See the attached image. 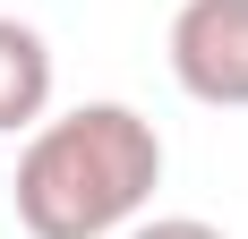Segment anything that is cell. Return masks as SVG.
<instances>
[{"label":"cell","instance_id":"obj_1","mask_svg":"<svg viewBox=\"0 0 248 239\" xmlns=\"http://www.w3.org/2000/svg\"><path fill=\"white\" fill-rule=\"evenodd\" d=\"M163 188V137L137 103H77L17 154L26 239H120Z\"/></svg>","mask_w":248,"mask_h":239},{"label":"cell","instance_id":"obj_2","mask_svg":"<svg viewBox=\"0 0 248 239\" xmlns=\"http://www.w3.org/2000/svg\"><path fill=\"white\" fill-rule=\"evenodd\" d=\"M171 77L205 111H248V0H180L171 9Z\"/></svg>","mask_w":248,"mask_h":239},{"label":"cell","instance_id":"obj_3","mask_svg":"<svg viewBox=\"0 0 248 239\" xmlns=\"http://www.w3.org/2000/svg\"><path fill=\"white\" fill-rule=\"evenodd\" d=\"M51 86H60V69H51V43L43 26L26 17H0V137H34L51 120Z\"/></svg>","mask_w":248,"mask_h":239},{"label":"cell","instance_id":"obj_4","mask_svg":"<svg viewBox=\"0 0 248 239\" xmlns=\"http://www.w3.org/2000/svg\"><path fill=\"white\" fill-rule=\"evenodd\" d=\"M120 239H223V231H214L205 214H137Z\"/></svg>","mask_w":248,"mask_h":239}]
</instances>
